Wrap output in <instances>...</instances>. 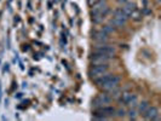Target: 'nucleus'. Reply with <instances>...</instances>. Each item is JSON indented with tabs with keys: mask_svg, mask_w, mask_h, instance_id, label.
Wrapping results in <instances>:
<instances>
[{
	"mask_svg": "<svg viewBox=\"0 0 161 121\" xmlns=\"http://www.w3.org/2000/svg\"><path fill=\"white\" fill-rule=\"evenodd\" d=\"M95 114H99V115L104 116L105 119H109V118H111L114 115V114H115V109H114L113 107H107V105H104V107H100V108L96 109V113Z\"/></svg>",
	"mask_w": 161,
	"mask_h": 121,
	"instance_id": "nucleus-7",
	"label": "nucleus"
},
{
	"mask_svg": "<svg viewBox=\"0 0 161 121\" xmlns=\"http://www.w3.org/2000/svg\"><path fill=\"white\" fill-rule=\"evenodd\" d=\"M95 53H99V55H104V56H108L110 58H113L115 56V49L113 46H109V45H100V46H97L93 51Z\"/></svg>",
	"mask_w": 161,
	"mask_h": 121,
	"instance_id": "nucleus-4",
	"label": "nucleus"
},
{
	"mask_svg": "<svg viewBox=\"0 0 161 121\" xmlns=\"http://www.w3.org/2000/svg\"><path fill=\"white\" fill-rule=\"evenodd\" d=\"M113 17L114 18H116V19H120V21H122V22H126L127 19H129L130 17L126 15V13L122 11V9H115L113 11Z\"/></svg>",
	"mask_w": 161,
	"mask_h": 121,
	"instance_id": "nucleus-10",
	"label": "nucleus"
},
{
	"mask_svg": "<svg viewBox=\"0 0 161 121\" xmlns=\"http://www.w3.org/2000/svg\"><path fill=\"white\" fill-rule=\"evenodd\" d=\"M104 8H107V0H97L91 8V16L102 12Z\"/></svg>",
	"mask_w": 161,
	"mask_h": 121,
	"instance_id": "nucleus-8",
	"label": "nucleus"
},
{
	"mask_svg": "<svg viewBox=\"0 0 161 121\" xmlns=\"http://www.w3.org/2000/svg\"><path fill=\"white\" fill-rule=\"evenodd\" d=\"M92 39L98 44H103L108 41V35L102 30H95L92 33Z\"/></svg>",
	"mask_w": 161,
	"mask_h": 121,
	"instance_id": "nucleus-9",
	"label": "nucleus"
},
{
	"mask_svg": "<svg viewBox=\"0 0 161 121\" xmlns=\"http://www.w3.org/2000/svg\"><path fill=\"white\" fill-rule=\"evenodd\" d=\"M136 10V4L135 3H132V1H127V3H125V5H124V8H122V11L126 13L127 16H131V13Z\"/></svg>",
	"mask_w": 161,
	"mask_h": 121,
	"instance_id": "nucleus-11",
	"label": "nucleus"
},
{
	"mask_svg": "<svg viewBox=\"0 0 161 121\" xmlns=\"http://www.w3.org/2000/svg\"><path fill=\"white\" fill-rule=\"evenodd\" d=\"M96 84L98 85V87H100L103 91L109 92L113 89L119 86L120 84V78L116 75H113V74H103L100 78H98L97 80H95Z\"/></svg>",
	"mask_w": 161,
	"mask_h": 121,
	"instance_id": "nucleus-1",
	"label": "nucleus"
},
{
	"mask_svg": "<svg viewBox=\"0 0 161 121\" xmlns=\"http://www.w3.org/2000/svg\"><path fill=\"white\" fill-rule=\"evenodd\" d=\"M131 16L133 17V19H135V21H139L140 17H142L143 15H142L140 12H136V10H135V11H133V12L131 13ZM131 16H130V17H131Z\"/></svg>",
	"mask_w": 161,
	"mask_h": 121,
	"instance_id": "nucleus-17",
	"label": "nucleus"
},
{
	"mask_svg": "<svg viewBox=\"0 0 161 121\" xmlns=\"http://www.w3.org/2000/svg\"><path fill=\"white\" fill-rule=\"evenodd\" d=\"M107 72H108V64H97V65H93L90 69L89 74H90V78L92 80H97Z\"/></svg>",
	"mask_w": 161,
	"mask_h": 121,
	"instance_id": "nucleus-2",
	"label": "nucleus"
},
{
	"mask_svg": "<svg viewBox=\"0 0 161 121\" xmlns=\"http://www.w3.org/2000/svg\"><path fill=\"white\" fill-rule=\"evenodd\" d=\"M132 96L133 95H132L131 92H122L121 95H120V102L124 103V104H127V102L131 99Z\"/></svg>",
	"mask_w": 161,
	"mask_h": 121,
	"instance_id": "nucleus-12",
	"label": "nucleus"
},
{
	"mask_svg": "<svg viewBox=\"0 0 161 121\" xmlns=\"http://www.w3.org/2000/svg\"><path fill=\"white\" fill-rule=\"evenodd\" d=\"M115 30V28L114 27H111V25H104L103 28H102V32H104L107 35H109V34H111V33Z\"/></svg>",
	"mask_w": 161,
	"mask_h": 121,
	"instance_id": "nucleus-15",
	"label": "nucleus"
},
{
	"mask_svg": "<svg viewBox=\"0 0 161 121\" xmlns=\"http://www.w3.org/2000/svg\"><path fill=\"white\" fill-rule=\"evenodd\" d=\"M115 113H116V116H119V118H124L126 115V111L124 109H118V110H115Z\"/></svg>",
	"mask_w": 161,
	"mask_h": 121,
	"instance_id": "nucleus-18",
	"label": "nucleus"
},
{
	"mask_svg": "<svg viewBox=\"0 0 161 121\" xmlns=\"http://www.w3.org/2000/svg\"><path fill=\"white\" fill-rule=\"evenodd\" d=\"M149 108V103L147 102V100H143V102H140L139 104H138V111L140 113V114H144V111Z\"/></svg>",
	"mask_w": 161,
	"mask_h": 121,
	"instance_id": "nucleus-14",
	"label": "nucleus"
},
{
	"mask_svg": "<svg viewBox=\"0 0 161 121\" xmlns=\"http://www.w3.org/2000/svg\"><path fill=\"white\" fill-rule=\"evenodd\" d=\"M124 24H125V22L120 21V19L114 18V17L110 19V25H113L114 28H122V27H124Z\"/></svg>",
	"mask_w": 161,
	"mask_h": 121,
	"instance_id": "nucleus-13",
	"label": "nucleus"
},
{
	"mask_svg": "<svg viewBox=\"0 0 161 121\" xmlns=\"http://www.w3.org/2000/svg\"><path fill=\"white\" fill-rule=\"evenodd\" d=\"M118 1H119V3H122V4H125V3H127V1H129V0H118Z\"/></svg>",
	"mask_w": 161,
	"mask_h": 121,
	"instance_id": "nucleus-20",
	"label": "nucleus"
},
{
	"mask_svg": "<svg viewBox=\"0 0 161 121\" xmlns=\"http://www.w3.org/2000/svg\"><path fill=\"white\" fill-rule=\"evenodd\" d=\"M149 13H150V10H148V9L144 10V15H149Z\"/></svg>",
	"mask_w": 161,
	"mask_h": 121,
	"instance_id": "nucleus-19",
	"label": "nucleus"
},
{
	"mask_svg": "<svg viewBox=\"0 0 161 121\" xmlns=\"http://www.w3.org/2000/svg\"><path fill=\"white\" fill-rule=\"evenodd\" d=\"M144 118L147 120H160V114H159V109L156 107H150L144 111Z\"/></svg>",
	"mask_w": 161,
	"mask_h": 121,
	"instance_id": "nucleus-6",
	"label": "nucleus"
},
{
	"mask_svg": "<svg viewBox=\"0 0 161 121\" xmlns=\"http://www.w3.org/2000/svg\"><path fill=\"white\" fill-rule=\"evenodd\" d=\"M111 102V97L109 95H105V93H102V95L97 96L95 99L92 100V108L93 109H98L100 107H104L107 104H109Z\"/></svg>",
	"mask_w": 161,
	"mask_h": 121,
	"instance_id": "nucleus-3",
	"label": "nucleus"
},
{
	"mask_svg": "<svg viewBox=\"0 0 161 121\" xmlns=\"http://www.w3.org/2000/svg\"><path fill=\"white\" fill-rule=\"evenodd\" d=\"M127 115H129V118L131 119V120H135L136 118H137V110L135 109V108H131L130 110H129V113H127Z\"/></svg>",
	"mask_w": 161,
	"mask_h": 121,
	"instance_id": "nucleus-16",
	"label": "nucleus"
},
{
	"mask_svg": "<svg viewBox=\"0 0 161 121\" xmlns=\"http://www.w3.org/2000/svg\"><path fill=\"white\" fill-rule=\"evenodd\" d=\"M110 60V57L104 56V55H99V53H92L91 57V63L92 65H97V64H108Z\"/></svg>",
	"mask_w": 161,
	"mask_h": 121,
	"instance_id": "nucleus-5",
	"label": "nucleus"
}]
</instances>
